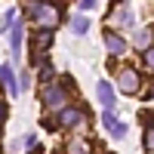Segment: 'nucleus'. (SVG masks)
Here are the masks:
<instances>
[{"label": "nucleus", "instance_id": "nucleus-2", "mask_svg": "<svg viewBox=\"0 0 154 154\" xmlns=\"http://www.w3.org/2000/svg\"><path fill=\"white\" fill-rule=\"evenodd\" d=\"M117 86H120L123 96H133V93H139V86H142V77H139L136 68H123L117 74Z\"/></svg>", "mask_w": 154, "mask_h": 154}, {"label": "nucleus", "instance_id": "nucleus-1", "mask_svg": "<svg viewBox=\"0 0 154 154\" xmlns=\"http://www.w3.org/2000/svg\"><path fill=\"white\" fill-rule=\"evenodd\" d=\"M28 12L43 25V28H53V25L62 19L59 6H49V3H43V0H28Z\"/></svg>", "mask_w": 154, "mask_h": 154}, {"label": "nucleus", "instance_id": "nucleus-14", "mask_svg": "<svg viewBox=\"0 0 154 154\" xmlns=\"http://www.w3.org/2000/svg\"><path fill=\"white\" fill-rule=\"evenodd\" d=\"M142 145H145V151H154V126H148V130H145Z\"/></svg>", "mask_w": 154, "mask_h": 154}, {"label": "nucleus", "instance_id": "nucleus-13", "mask_svg": "<svg viewBox=\"0 0 154 154\" xmlns=\"http://www.w3.org/2000/svg\"><path fill=\"white\" fill-rule=\"evenodd\" d=\"M114 19H117L120 25H126V28H130V25H133V12H130V9H117V12H114Z\"/></svg>", "mask_w": 154, "mask_h": 154}, {"label": "nucleus", "instance_id": "nucleus-3", "mask_svg": "<svg viewBox=\"0 0 154 154\" xmlns=\"http://www.w3.org/2000/svg\"><path fill=\"white\" fill-rule=\"evenodd\" d=\"M43 102H46V108H49V111H62V108L68 105V93H65L62 86L49 83V86H46V93H43Z\"/></svg>", "mask_w": 154, "mask_h": 154}, {"label": "nucleus", "instance_id": "nucleus-12", "mask_svg": "<svg viewBox=\"0 0 154 154\" xmlns=\"http://www.w3.org/2000/svg\"><path fill=\"white\" fill-rule=\"evenodd\" d=\"M71 31H74V34H77V37H83V34H86V31H89V22H86V19H83V16H77V19H74V22H71Z\"/></svg>", "mask_w": 154, "mask_h": 154}, {"label": "nucleus", "instance_id": "nucleus-18", "mask_svg": "<svg viewBox=\"0 0 154 154\" xmlns=\"http://www.w3.org/2000/svg\"><path fill=\"white\" fill-rule=\"evenodd\" d=\"M96 6V0H80V9H93Z\"/></svg>", "mask_w": 154, "mask_h": 154}, {"label": "nucleus", "instance_id": "nucleus-10", "mask_svg": "<svg viewBox=\"0 0 154 154\" xmlns=\"http://www.w3.org/2000/svg\"><path fill=\"white\" fill-rule=\"evenodd\" d=\"M9 40H12V53L19 56V49H22V25L12 19V28H9Z\"/></svg>", "mask_w": 154, "mask_h": 154}, {"label": "nucleus", "instance_id": "nucleus-17", "mask_svg": "<svg viewBox=\"0 0 154 154\" xmlns=\"http://www.w3.org/2000/svg\"><path fill=\"white\" fill-rule=\"evenodd\" d=\"M53 77H56V74H53V68H43V74H40V80H43L46 86H49V83H53Z\"/></svg>", "mask_w": 154, "mask_h": 154}, {"label": "nucleus", "instance_id": "nucleus-16", "mask_svg": "<svg viewBox=\"0 0 154 154\" xmlns=\"http://www.w3.org/2000/svg\"><path fill=\"white\" fill-rule=\"evenodd\" d=\"M145 68L154 71V46H145Z\"/></svg>", "mask_w": 154, "mask_h": 154}, {"label": "nucleus", "instance_id": "nucleus-8", "mask_svg": "<svg viewBox=\"0 0 154 154\" xmlns=\"http://www.w3.org/2000/svg\"><path fill=\"white\" fill-rule=\"evenodd\" d=\"M49 43H53V31H49V28L37 31V37H34V59H37V62H40V53H43Z\"/></svg>", "mask_w": 154, "mask_h": 154}, {"label": "nucleus", "instance_id": "nucleus-4", "mask_svg": "<svg viewBox=\"0 0 154 154\" xmlns=\"http://www.w3.org/2000/svg\"><path fill=\"white\" fill-rule=\"evenodd\" d=\"M105 46H108L111 56H123V53H126V40H123L117 31H111V28L105 31Z\"/></svg>", "mask_w": 154, "mask_h": 154}, {"label": "nucleus", "instance_id": "nucleus-5", "mask_svg": "<svg viewBox=\"0 0 154 154\" xmlns=\"http://www.w3.org/2000/svg\"><path fill=\"white\" fill-rule=\"evenodd\" d=\"M102 123L108 126V133H111L114 139H123V136H126V123H120L111 111H105V114H102Z\"/></svg>", "mask_w": 154, "mask_h": 154}, {"label": "nucleus", "instance_id": "nucleus-6", "mask_svg": "<svg viewBox=\"0 0 154 154\" xmlns=\"http://www.w3.org/2000/svg\"><path fill=\"white\" fill-rule=\"evenodd\" d=\"M96 93H99V102L105 105V111H111L114 105H117V102H114V89H111V83H108V80H99Z\"/></svg>", "mask_w": 154, "mask_h": 154}, {"label": "nucleus", "instance_id": "nucleus-11", "mask_svg": "<svg viewBox=\"0 0 154 154\" xmlns=\"http://www.w3.org/2000/svg\"><path fill=\"white\" fill-rule=\"evenodd\" d=\"M0 83H6L12 96L19 93V86H16V80H12V68H9V65H0Z\"/></svg>", "mask_w": 154, "mask_h": 154}, {"label": "nucleus", "instance_id": "nucleus-15", "mask_svg": "<svg viewBox=\"0 0 154 154\" xmlns=\"http://www.w3.org/2000/svg\"><path fill=\"white\" fill-rule=\"evenodd\" d=\"M136 43H139V46L145 49V46L151 43V31H139V34H136Z\"/></svg>", "mask_w": 154, "mask_h": 154}, {"label": "nucleus", "instance_id": "nucleus-19", "mask_svg": "<svg viewBox=\"0 0 154 154\" xmlns=\"http://www.w3.org/2000/svg\"><path fill=\"white\" fill-rule=\"evenodd\" d=\"M6 117V105H3V102H0V120H3Z\"/></svg>", "mask_w": 154, "mask_h": 154}, {"label": "nucleus", "instance_id": "nucleus-9", "mask_svg": "<svg viewBox=\"0 0 154 154\" xmlns=\"http://www.w3.org/2000/svg\"><path fill=\"white\" fill-rule=\"evenodd\" d=\"M65 151H68V154H93V145H89L86 139H71Z\"/></svg>", "mask_w": 154, "mask_h": 154}, {"label": "nucleus", "instance_id": "nucleus-7", "mask_svg": "<svg viewBox=\"0 0 154 154\" xmlns=\"http://www.w3.org/2000/svg\"><path fill=\"white\" fill-rule=\"evenodd\" d=\"M59 123H62V126L83 123V111H80V108H71V105H65V108H62V114H59Z\"/></svg>", "mask_w": 154, "mask_h": 154}]
</instances>
